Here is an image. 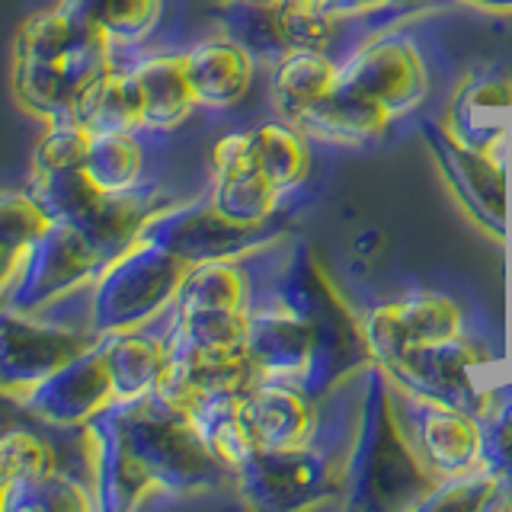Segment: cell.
<instances>
[{"mask_svg":"<svg viewBox=\"0 0 512 512\" xmlns=\"http://www.w3.org/2000/svg\"><path fill=\"white\" fill-rule=\"evenodd\" d=\"M13 52V90L48 125L77 122L96 84L116 71V48L106 32L61 0L29 16Z\"/></svg>","mask_w":512,"mask_h":512,"instance_id":"6da1fadb","label":"cell"},{"mask_svg":"<svg viewBox=\"0 0 512 512\" xmlns=\"http://www.w3.org/2000/svg\"><path fill=\"white\" fill-rule=\"evenodd\" d=\"M442 477L416 452L391 397V378L368 368V394L359 423L356 452L349 464V506H423Z\"/></svg>","mask_w":512,"mask_h":512,"instance_id":"7a4b0ae2","label":"cell"},{"mask_svg":"<svg viewBox=\"0 0 512 512\" xmlns=\"http://www.w3.org/2000/svg\"><path fill=\"white\" fill-rule=\"evenodd\" d=\"M106 410L160 493L205 490L234 480L202 439L192 416L170 407L154 391L135 400H112Z\"/></svg>","mask_w":512,"mask_h":512,"instance_id":"3957f363","label":"cell"},{"mask_svg":"<svg viewBox=\"0 0 512 512\" xmlns=\"http://www.w3.org/2000/svg\"><path fill=\"white\" fill-rule=\"evenodd\" d=\"M77 292L39 311L0 308V388L23 394L100 343V333L90 327V301L80 311L71 308Z\"/></svg>","mask_w":512,"mask_h":512,"instance_id":"277c9868","label":"cell"},{"mask_svg":"<svg viewBox=\"0 0 512 512\" xmlns=\"http://www.w3.org/2000/svg\"><path fill=\"white\" fill-rule=\"evenodd\" d=\"M186 272V260L138 237L90 285V327L103 336L151 324L176 301Z\"/></svg>","mask_w":512,"mask_h":512,"instance_id":"5b68a950","label":"cell"},{"mask_svg":"<svg viewBox=\"0 0 512 512\" xmlns=\"http://www.w3.org/2000/svg\"><path fill=\"white\" fill-rule=\"evenodd\" d=\"M109 266L103 250L74 221H48V228L23 250L0 308L39 311L45 304L87 288Z\"/></svg>","mask_w":512,"mask_h":512,"instance_id":"8992f818","label":"cell"},{"mask_svg":"<svg viewBox=\"0 0 512 512\" xmlns=\"http://www.w3.org/2000/svg\"><path fill=\"white\" fill-rule=\"evenodd\" d=\"M391 397L416 452L442 480L461 477L487 464V432L480 426V416L439 404V400H426L404 384L400 391L391 388Z\"/></svg>","mask_w":512,"mask_h":512,"instance_id":"52a82bcc","label":"cell"},{"mask_svg":"<svg viewBox=\"0 0 512 512\" xmlns=\"http://www.w3.org/2000/svg\"><path fill=\"white\" fill-rule=\"evenodd\" d=\"M269 224H240L221 215L212 199L202 196L196 202H173L157 212L141 237L167 247L189 266L208 260H234L260 250L269 240Z\"/></svg>","mask_w":512,"mask_h":512,"instance_id":"ba28073f","label":"cell"},{"mask_svg":"<svg viewBox=\"0 0 512 512\" xmlns=\"http://www.w3.org/2000/svg\"><path fill=\"white\" fill-rule=\"evenodd\" d=\"M368 356L391 368L413 349L452 343L464 336V311L445 295H407L384 301L362 320Z\"/></svg>","mask_w":512,"mask_h":512,"instance_id":"9c48e42d","label":"cell"},{"mask_svg":"<svg viewBox=\"0 0 512 512\" xmlns=\"http://www.w3.org/2000/svg\"><path fill=\"white\" fill-rule=\"evenodd\" d=\"M336 84L352 87L372 100L384 103L394 116L413 109L429 90V74L423 55L404 36H384L359 45L343 61Z\"/></svg>","mask_w":512,"mask_h":512,"instance_id":"30bf717a","label":"cell"},{"mask_svg":"<svg viewBox=\"0 0 512 512\" xmlns=\"http://www.w3.org/2000/svg\"><path fill=\"white\" fill-rule=\"evenodd\" d=\"M208 199L221 215L240 224H269V218L279 212L282 189L256 164L253 128L228 132L212 148Z\"/></svg>","mask_w":512,"mask_h":512,"instance_id":"8fae6325","label":"cell"},{"mask_svg":"<svg viewBox=\"0 0 512 512\" xmlns=\"http://www.w3.org/2000/svg\"><path fill=\"white\" fill-rule=\"evenodd\" d=\"M26 410L45 423H87L96 413L106 410L116 391H112L109 368L103 362L100 343L80 352L71 362L55 368L52 375L32 384L20 394Z\"/></svg>","mask_w":512,"mask_h":512,"instance_id":"7c38bea8","label":"cell"},{"mask_svg":"<svg viewBox=\"0 0 512 512\" xmlns=\"http://www.w3.org/2000/svg\"><path fill=\"white\" fill-rule=\"evenodd\" d=\"M122 68L128 71V80H132L135 90L138 132L173 135L199 109L186 74V58L176 48L141 52L122 61Z\"/></svg>","mask_w":512,"mask_h":512,"instance_id":"4fadbf2b","label":"cell"},{"mask_svg":"<svg viewBox=\"0 0 512 512\" xmlns=\"http://www.w3.org/2000/svg\"><path fill=\"white\" fill-rule=\"evenodd\" d=\"M167 311L144 327L112 330L100 336V352L109 368L116 400H135V397L151 394L160 384V378H164L167 362H170Z\"/></svg>","mask_w":512,"mask_h":512,"instance_id":"5bb4252c","label":"cell"},{"mask_svg":"<svg viewBox=\"0 0 512 512\" xmlns=\"http://www.w3.org/2000/svg\"><path fill=\"white\" fill-rule=\"evenodd\" d=\"M183 58L199 109L224 112L247 100L256 77V58L253 48L234 39L231 32L228 36L196 42L192 48H186Z\"/></svg>","mask_w":512,"mask_h":512,"instance_id":"9a60e30c","label":"cell"},{"mask_svg":"<svg viewBox=\"0 0 512 512\" xmlns=\"http://www.w3.org/2000/svg\"><path fill=\"white\" fill-rule=\"evenodd\" d=\"M244 416L256 448H295L314 436L320 410L301 384L260 378L244 394Z\"/></svg>","mask_w":512,"mask_h":512,"instance_id":"2e32d148","label":"cell"},{"mask_svg":"<svg viewBox=\"0 0 512 512\" xmlns=\"http://www.w3.org/2000/svg\"><path fill=\"white\" fill-rule=\"evenodd\" d=\"M429 138L436 144V157L445 167V173L452 176L455 192L461 202L471 208V215L480 218L493 228L496 234L503 231V170H500V157H493V151H477L461 144L455 135L445 132V125H426Z\"/></svg>","mask_w":512,"mask_h":512,"instance_id":"e0dca14e","label":"cell"},{"mask_svg":"<svg viewBox=\"0 0 512 512\" xmlns=\"http://www.w3.org/2000/svg\"><path fill=\"white\" fill-rule=\"evenodd\" d=\"M61 4L106 32L116 48V64L141 52H154V39L164 29L170 10V0H61Z\"/></svg>","mask_w":512,"mask_h":512,"instance_id":"ac0fdd59","label":"cell"},{"mask_svg":"<svg viewBox=\"0 0 512 512\" xmlns=\"http://www.w3.org/2000/svg\"><path fill=\"white\" fill-rule=\"evenodd\" d=\"M512 109V77L484 74L464 84V90L448 106L445 132L455 135L461 144L477 151H493V144L503 138V116Z\"/></svg>","mask_w":512,"mask_h":512,"instance_id":"d6986e66","label":"cell"},{"mask_svg":"<svg viewBox=\"0 0 512 512\" xmlns=\"http://www.w3.org/2000/svg\"><path fill=\"white\" fill-rule=\"evenodd\" d=\"M343 71V58L327 48H288L272 74V100L292 122L304 109L317 106L333 93Z\"/></svg>","mask_w":512,"mask_h":512,"instance_id":"ffe728a7","label":"cell"},{"mask_svg":"<svg viewBox=\"0 0 512 512\" xmlns=\"http://www.w3.org/2000/svg\"><path fill=\"white\" fill-rule=\"evenodd\" d=\"M157 132H90L84 170L103 192H122L148 183V154Z\"/></svg>","mask_w":512,"mask_h":512,"instance_id":"44dd1931","label":"cell"},{"mask_svg":"<svg viewBox=\"0 0 512 512\" xmlns=\"http://www.w3.org/2000/svg\"><path fill=\"white\" fill-rule=\"evenodd\" d=\"M256 164L282 192L301 186L311 173V148L295 122L253 125Z\"/></svg>","mask_w":512,"mask_h":512,"instance_id":"7402d4cb","label":"cell"},{"mask_svg":"<svg viewBox=\"0 0 512 512\" xmlns=\"http://www.w3.org/2000/svg\"><path fill=\"white\" fill-rule=\"evenodd\" d=\"M26 189L42 205V212L52 221H80L87 218L96 202L103 199V189L90 180V173L80 167L58 170H32Z\"/></svg>","mask_w":512,"mask_h":512,"instance_id":"603a6c76","label":"cell"},{"mask_svg":"<svg viewBox=\"0 0 512 512\" xmlns=\"http://www.w3.org/2000/svg\"><path fill=\"white\" fill-rule=\"evenodd\" d=\"M48 221L52 218L42 212L29 189L0 192V244L26 250L48 228Z\"/></svg>","mask_w":512,"mask_h":512,"instance_id":"cb8c5ba5","label":"cell"},{"mask_svg":"<svg viewBox=\"0 0 512 512\" xmlns=\"http://www.w3.org/2000/svg\"><path fill=\"white\" fill-rule=\"evenodd\" d=\"M333 16L340 20H352V16H362V13H372L384 4H397V0H320Z\"/></svg>","mask_w":512,"mask_h":512,"instance_id":"d4e9b609","label":"cell"},{"mask_svg":"<svg viewBox=\"0 0 512 512\" xmlns=\"http://www.w3.org/2000/svg\"><path fill=\"white\" fill-rule=\"evenodd\" d=\"M20 256H23V250L0 244V298H4L7 285L13 279V272H16V266H20Z\"/></svg>","mask_w":512,"mask_h":512,"instance_id":"484cf974","label":"cell"},{"mask_svg":"<svg viewBox=\"0 0 512 512\" xmlns=\"http://www.w3.org/2000/svg\"><path fill=\"white\" fill-rule=\"evenodd\" d=\"M224 4H253V7H279L282 0H224Z\"/></svg>","mask_w":512,"mask_h":512,"instance_id":"4316f807","label":"cell"},{"mask_svg":"<svg viewBox=\"0 0 512 512\" xmlns=\"http://www.w3.org/2000/svg\"><path fill=\"white\" fill-rule=\"evenodd\" d=\"M474 4H484V7H512V0H474Z\"/></svg>","mask_w":512,"mask_h":512,"instance_id":"83f0119b","label":"cell"},{"mask_svg":"<svg viewBox=\"0 0 512 512\" xmlns=\"http://www.w3.org/2000/svg\"><path fill=\"white\" fill-rule=\"evenodd\" d=\"M397 4H416V0H397Z\"/></svg>","mask_w":512,"mask_h":512,"instance_id":"f1b7e54d","label":"cell"}]
</instances>
